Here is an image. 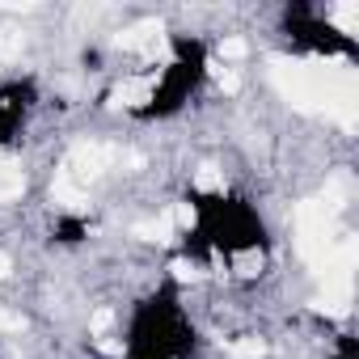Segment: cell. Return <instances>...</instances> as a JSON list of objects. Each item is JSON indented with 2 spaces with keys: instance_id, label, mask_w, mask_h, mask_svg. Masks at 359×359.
<instances>
[{
  "instance_id": "obj_1",
  "label": "cell",
  "mask_w": 359,
  "mask_h": 359,
  "mask_svg": "<svg viewBox=\"0 0 359 359\" xmlns=\"http://www.w3.org/2000/svg\"><path fill=\"white\" fill-rule=\"evenodd\" d=\"M195 325L187 317V304L173 283H161L152 296H144L123 334L127 359H195Z\"/></svg>"
},
{
  "instance_id": "obj_2",
  "label": "cell",
  "mask_w": 359,
  "mask_h": 359,
  "mask_svg": "<svg viewBox=\"0 0 359 359\" xmlns=\"http://www.w3.org/2000/svg\"><path fill=\"white\" fill-rule=\"evenodd\" d=\"M191 208H195V229L187 233L191 258L245 254L266 245V224L254 212V203L237 195H191Z\"/></svg>"
},
{
  "instance_id": "obj_6",
  "label": "cell",
  "mask_w": 359,
  "mask_h": 359,
  "mask_svg": "<svg viewBox=\"0 0 359 359\" xmlns=\"http://www.w3.org/2000/svg\"><path fill=\"white\" fill-rule=\"evenodd\" d=\"M85 233H89V229H85V220H72V216H68V220H60V224H55V237H60V241H64V245H76V241H81V237H85Z\"/></svg>"
},
{
  "instance_id": "obj_7",
  "label": "cell",
  "mask_w": 359,
  "mask_h": 359,
  "mask_svg": "<svg viewBox=\"0 0 359 359\" xmlns=\"http://www.w3.org/2000/svg\"><path fill=\"white\" fill-rule=\"evenodd\" d=\"M330 359H359V355H355V338H351V334H338V342H334Z\"/></svg>"
},
{
  "instance_id": "obj_4",
  "label": "cell",
  "mask_w": 359,
  "mask_h": 359,
  "mask_svg": "<svg viewBox=\"0 0 359 359\" xmlns=\"http://www.w3.org/2000/svg\"><path fill=\"white\" fill-rule=\"evenodd\" d=\"M283 30H287V39H292L296 47L317 51V55H351V51H355V39L342 34L338 26L321 22V13L309 9V5L283 9Z\"/></svg>"
},
{
  "instance_id": "obj_5",
  "label": "cell",
  "mask_w": 359,
  "mask_h": 359,
  "mask_svg": "<svg viewBox=\"0 0 359 359\" xmlns=\"http://www.w3.org/2000/svg\"><path fill=\"white\" fill-rule=\"evenodd\" d=\"M34 102H39L34 81H5L0 85V144H9L18 135V127L26 123Z\"/></svg>"
},
{
  "instance_id": "obj_3",
  "label": "cell",
  "mask_w": 359,
  "mask_h": 359,
  "mask_svg": "<svg viewBox=\"0 0 359 359\" xmlns=\"http://www.w3.org/2000/svg\"><path fill=\"white\" fill-rule=\"evenodd\" d=\"M203 76H208V47L199 39H191V34H177L169 68L152 85L148 102L135 106V118H169V114H177L191 102V93L203 85Z\"/></svg>"
}]
</instances>
